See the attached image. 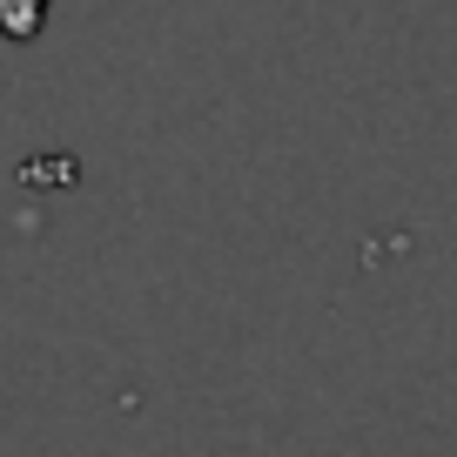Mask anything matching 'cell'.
<instances>
[{"label": "cell", "mask_w": 457, "mask_h": 457, "mask_svg": "<svg viewBox=\"0 0 457 457\" xmlns=\"http://www.w3.org/2000/svg\"><path fill=\"white\" fill-rule=\"evenodd\" d=\"M47 7H54V0H0V34H7V41H34V34L47 28Z\"/></svg>", "instance_id": "obj_1"}]
</instances>
